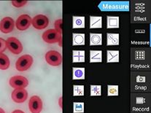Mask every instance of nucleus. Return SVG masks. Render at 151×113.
<instances>
[{
    "instance_id": "1",
    "label": "nucleus",
    "mask_w": 151,
    "mask_h": 113,
    "mask_svg": "<svg viewBox=\"0 0 151 113\" xmlns=\"http://www.w3.org/2000/svg\"><path fill=\"white\" fill-rule=\"evenodd\" d=\"M33 63V58L30 55H24L20 57L15 63V68L18 71H27L32 66Z\"/></svg>"
},
{
    "instance_id": "2",
    "label": "nucleus",
    "mask_w": 151,
    "mask_h": 113,
    "mask_svg": "<svg viewBox=\"0 0 151 113\" xmlns=\"http://www.w3.org/2000/svg\"><path fill=\"white\" fill-rule=\"evenodd\" d=\"M6 45L12 53L18 55L20 54L23 50V45L21 42L18 39L15 37H9L6 41Z\"/></svg>"
},
{
    "instance_id": "3",
    "label": "nucleus",
    "mask_w": 151,
    "mask_h": 113,
    "mask_svg": "<svg viewBox=\"0 0 151 113\" xmlns=\"http://www.w3.org/2000/svg\"><path fill=\"white\" fill-rule=\"evenodd\" d=\"M42 39L45 42L50 44L61 42V35L58 33L55 29H48L42 34Z\"/></svg>"
},
{
    "instance_id": "4",
    "label": "nucleus",
    "mask_w": 151,
    "mask_h": 113,
    "mask_svg": "<svg viewBox=\"0 0 151 113\" xmlns=\"http://www.w3.org/2000/svg\"><path fill=\"white\" fill-rule=\"evenodd\" d=\"M45 60L48 64L53 66H58L62 62V57L58 51L50 50L46 53Z\"/></svg>"
},
{
    "instance_id": "5",
    "label": "nucleus",
    "mask_w": 151,
    "mask_h": 113,
    "mask_svg": "<svg viewBox=\"0 0 151 113\" xmlns=\"http://www.w3.org/2000/svg\"><path fill=\"white\" fill-rule=\"evenodd\" d=\"M9 84L12 88H15V89L25 88L28 86L29 80L24 76H14L10 78Z\"/></svg>"
},
{
    "instance_id": "6",
    "label": "nucleus",
    "mask_w": 151,
    "mask_h": 113,
    "mask_svg": "<svg viewBox=\"0 0 151 113\" xmlns=\"http://www.w3.org/2000/svg\"><path fill=\"white\" fill-rule=\"evenodd\" d=\"M29 110L32 113H40L42 109V101L38 96H33L29 101Z\"/></svg>"
},
{
    "instance_id": "7",
    "label": "nucleus",
    "mask_w": 151,
    "mask_h": 113,
    "mask_svg": "<svg viewBox=\"0 0 151 113\" xmlns=\"http://www.w3.org/2000/svg\"><path fill=\"white\" fill-rule=\"evenodd\" d=\"M32 24L36 29H44L48 26L49 20L45 15H37L32 20Z\"/></svg>"
},
{
    "instance_id": "8",
    "label": "nucleus",
    "mask_w": 151,
    "mask_h": 113,
    "mask_svg": "<svg viewBox=\"0 0 151 113\" xmlns=\"http://www.w3.org/2000/svg\"><path fill=\"white\" fill-rule=\"evenodd\" d=\"M32 18L28 15H21L16 21V28L20 31H24L29 29L32 24Z\"/></svg>"
},
{
    "instance_id": "9",
    "label": "nucleus",
    "mask_w": 151,
    "mask_h": 113,
    "mask_svg": "<svg viewBox=\"0 0 151 113\" xmlns=\"http://www.w3.org/2000/svg\"><path fill=\"white\" fill-rule=\"evenodd\" d=\"M12 99L15 103L21 104L24 103L28 98V92L24 88L20 89H15L12 93Z\"/></svg>"
},
{
    "instance_id": "10",
    "label": "nucleus",
    "mask_w": 151,
    "mask_h": 113,
    "mask_svg": "<svg viewBox=\"0 0 151 113\" xmlns=\"http://www.w3.org/2000/svg\"><path fill=\"white\" fill-rule=\"evenodd\" d=\"M15 26V22L10 17L4 18L0 22V31L2 33L8 34L13 30Z\"/></svg>"
},
{
    "instance_id": "11",
    "label": "nucleus",
    "mask_w": 151,
    "mask_h": 113,
    "mask_svg": "<svg viewBox=\"0 0 151 113\" xmlns=\"http://www.w3.org/2000/svg\"><path fill=\"white\" fill-rule=\"evenodd\" d=\"M10 60L8 57L4 53H0V69L1 70H6L10 67Z\"/></svg>"
},
{
    "instance_id": "12",
    "label": "nucleus",
    "mask_w": 151,
    "mask_h": 113,
    "mask_svg": "<svg viewBox=\"0 0 151 113\" xmlns=\"http://www.w3.org/2000/svg\"><path fill=\"white\" fill-rule=\"evenodd\" d=\"M61 25H62V21H61V19L57 20L55 22V30L58 33H59L60 35H61V32H62Z\"/></svg>"
},
{
    "instance_id": "13",
    "label": "nucleus",
    "mask_w": 151,
    "mask_h": 113,
    "mask_svg": "<svg viewBox=\"0 0 151 113\" xmlns=\"http://www.w3.org/2000/svg\"><path fill=\"white\" fill-rule=\"evenodd\" d=\"M11 2L15 7H22L27 4V1H12Z\"/></svg>"
},
{
    "instance_id": "14",
    "label": "nucleus",
    "mask_w": 151,
    "mask_h": 113,
    "mask_svg": "<svg viewBox=\"0 0 151 113\" xmlns=\"http://www.w3.org/2000/svg\"><path fill=\"white\" fill-rule=\"evenodd\" d=\"M92 44L93 45H99L101 44V35H94L91 38Z\"/></svg>"
},
{
    "instance_id": "15",
    "label": "nucleus",
    "mask_w": 151,
    "mask_h": 113,
    "mask_svg": "<svg viewBox=\"0 0 151 113\" xmlns=\"http://www.w3.org/2000/svg\"><path fill=\"white\" fill-rule=\"evenodd\" d=\"M7 48V45H6V41L3 40L2 38L0 37V53L4 52Z\"/></svg>"
},
{
    "instance_id": "16",
    "label": "nucleus",
    "mask_w": 151,
    "mask_h": 113,
    "mask_svg": "<svg viewBox=\"0 0 151 113\" xmlns=\"http://www.w3.org/2000/svg\"><path fill=\"white\" fill-rule=\"evenodd\" d=\"M12 113H25V112H23V111H21V110H19V109H17V110L13 111Z\"/></svg>"
},
{
    "instance_id": "17",
    "label": "nucleus",
    "mask_w": 151,
    "mask_h": 113,
    "mask_svg": "<svg viewBox=\"0 0 151 113\" xmlns=\"http://www.w3.org/2000/svg\"><path fill=\"white\" fill-rule=\"evenodd\" d=\"M59 106L60 107L62 108V98L61 97H60L59 99Z\"/></svg>"
},
{
    "instance_id": "18",
    "label": "nucleus",
    "mask_w": 151,
    "mask_h": 113,
    "mask_svg": "<svg viewBox=\"0 0 151 113\" xmlns=\"http://www.w3.org/2000/svg\"><path fill=\"white\" fill-rule=\"evenodd\" d=\"M0 113H5V112L4 111V109H1V108H0Z\"/></svg>"
}]
</instances>
